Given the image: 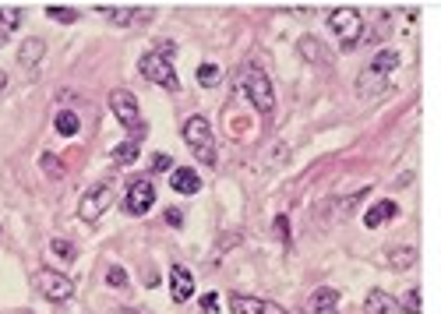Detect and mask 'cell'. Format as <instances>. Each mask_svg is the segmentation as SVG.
Wrapping results in <instances>:
<instances>
[{"instance_id":"obj_31","label":"cell","mask_w":441,"mask_h":314,"mask_svg":"<svg viewBox=\"0 0 441 314\" xmlns=\"http://www.w3.org/2000/svg\"><path fill=\"white\" fill-rule=\"evenodd\" d=\"M201 307H205V311L212 314V311L219 307V297H215V293H205V297H201Z\"/></svg>"},{"instance_id":"obj_32","label":"cell","mask_w":441,"mask_h":314,"mask_svg":"<svg viewBox=\"0 0 441 314\" xmlns=\"http://www.w3.org/2000/svg\"><path fill=\"white\" fill-rule=\"evenodd\" d=\"M145 286H148V290H155V286H159V276H155V272H148V276H145Z\"/></svg>"},{"instance_id":"obj_13","label":"cell","mask_w":441,"mask_h":314,"mask_svg":"<svg viewBox=\"0 0 441 314\" xmlns=\"http://www.w3.org/2000/svg\"><path fill=\"white\" fill-rule=\"evenodd\" d=\"M311 314H339V293L328 290V286L314 290L311 293Z\"/></svg>"},{"instance_id":"obj_29","label":"cell","mask_w":441,"mask_h":314,"mask_svg":"<svg viewBox=\"0 0 441 314\" xmlns=\"http://www.w3.org/2000/svg\"><path fill=\"white\" fill-rule=\"evenodd\" d=\"M170 166H173L170 155H162V152H159V155H152V170H155V173H170Z\"/></svg>"},{"instance_id":"obj_19","label":"cell","mask_w":441,"mask_h":314,"mask_svg":"<svg viewBox=\"0 0 441 314\" xmlns=\"http://www.w3.org/2000/svg\"><path fill=\"white\" fill-rule=\"evenodd\" d=\"M134 159H138V141H134V138L114 148V163H117V166H131Z\"/></svg>"},{"instance_id":"obj_14","label":"cell","mask_w":441,"mask_h":314,"mask_svg":"<svg viewBox=\"0 0 441 314\" xmlns=\"http://www.w3.org/2000/svg\"><path fill=\"white\" fill-rule=\"evenodd\" d=\"M367 314H399V300L385 290H371L367 293Z\"/></svg>"},{"instance_id":"obj_6","label":"cell","mask_w":441,"mask_h":314,"mask_svg":"<svg viewBox=\"0 0 441 314\" xmlns=\"http://www.w3.org/2000/svg\"><path fill=\"white\" fill-rule=\"evenodd\" d=\"M328 29L336 32L343 49H353L360 42V36H364V18H360L357 8H336L332 15H328Z\"/></svg>"},{"instance_id":"obj_22","label":"cell","mask_w":441,"mask_h":314,"mask_svg":"<svg viewBox=\"0 0 441 314\" xmlns=\"http://www.w3.org/2000/svg\"><path fill=\"white\" fill-rule=\"evenodd\" d=\"M219 74H223V71H219V64H201V68H198L201 88H215V85H219Z\"/></svg>"},{"instance_id":"obj_12","label":"cell","mask_w":441,"mask_h":314,"mask_svg":"<svg viewBox=\"0 0 441 314\" xmlns=\"http://www.w3.org/2000/svg\"><path fill=\"white\" fill-rule=\"evenodd\" d=\"M170 187L180 191V194H198L201 191V177L191 166H177V170H170Z\"/></svg>"},{"instance_id":"obj_7","label":"cell","mask_w":441,"mask_h":314,"mask_svg":"<svg viewBox=\"0 0 441 314\" xmlns=\"http://www.w3.org/2000/svg\"><path fill=\"white\" fill-rule=\"evenodd\" d=\"M240 88H244V95L251 99V107H254L258 113H272V110H275V92H272V81H268L261 71L247 68V71H244V78H240Z\"/></svg>"},{"instance_id":"obj_28","label":"cell","mask_w":441,"mask_h":314,"mask_svg":"<svg viewBox=\"0 0 441 314\" xmlns=\"http://www.w3.org/2000/svg\"><path fill=\"white\" fill-rule=\"evenodd\" d=\"M106 283H109V286H117V290H124V286H127V272H124L121 265H109V272H106Z\"/></svg>"},{"instance_id":"obj_17","label":"cell","mask_w":441,"mask_h":314,"mask_svg":"<svg viewBox=\"0 0 441 314\" xmlns=\"http://www.w3.org/2000/svg\"><path fill=\"white\" fill-rule=\"evenodd\" d=\"M389 265L392 269H413L417 265V247H410V244H392L389 247Z\"/></svg>"},{"instance_id":"obj_2","label":"cell","mask_w":441,"mask_h":314,"mask_svg":"<svg viewBox=\"0 0 441 314\" xmlns=\"http://www.w3.org/2000/svg\"><path fill=\"white\" fill-rule=\"evenodd\" d=\"M138 71H141V78H148L152 85H159V88H177L180 81H177V71H173V64H170V46H159V49H148V54L138 61Z\"/></svg>"},{"instance_id":"obj_11","label":"cell","mask_w":441,"mask_h":314,"mask_svg":"<svg viewBox=\"0 0 441 314\" xmlns=\"http://www.w3.org/2000/svg\"><path fill=\"white\" fill-rule=\"evenodd\" d=\"M170 293H173L177 304H184V300L194 297V276H191V269L173 265V272H170Z\"/></svg>"},{"instance_id":"obj_10","label":"cell","mask_w":441,"mask_h":314,"mask_svg":"<svg viewBox=\"0 0 441 314\" xmlns=\"http://www.w3.org/2000/svg\"><path fill=\"white\" fill-rule=\"evenodd\" d=\"M230 311L233 314H286V307H279V304L261 300V297H244V293L230 297Z\"/></svg>"},{"instance_id":"obj_16","label":"cell","mask_w":441,"mask_h":314,"mask_svg":"<svg viewBox=\"0 0 441 314\" xmlns=\"http://www.w3.org/2000/svg\"><path fill=\"white\" fill-rule=\"evenodd\" d=\"M42 54H46V42L42 39H25L22 49H18V64L22 68H36L42 61Z\"/></svg>"},{"instance_id":"obj_26","label":"cell","mask_w":441,"mask_h":314,"mask_svg":"<svg viewBox=\"0 0 441 314\" xmlns=\"http://www.w3.org/2000/svg\"><path fill=\"white\" fill-rule=\"evenodd\" d=\"M403 307H406V314H420V311H424V307H420V290H417V286L406 290V297L399 300V311H403Z\"/></svg>"},{"instance_id":"obj_4","label":"cell","mask_w":441,"mask_h":314,"mask_svg":"<svg viewBox=\"0 0 441 314\" xmlns=\"http://www.w3.org/2000/svg\"><path fill=\"white\" fill-rule=\"evenodd\" d=\"M109 110H114V117L134 134V141L145 134V120H141L138 99H134L131 88H114V92H109Z\"/></svg>"},{"instance_id":"obj_25","label":"cell","mask_w":441,"mask_h":314,"mask_svg":"<svg viewBox=\"0 0 441 314\" xmlns=\"http://www.w3.org/2000/svg\"><path fill=\"white\" fill-rule=\"evenodd\" d=\"M378 22H381V25H378V29H371V32H367V42H371V46H374V42H381V39H385V36H389V32H392V18H389V15H381V18H378Z\"/></svg>"},{"instance_id":"obj_1","label":"cell","mask_w":441,"mask_h":314,"mask_svg":"<svg viewBox=\"0 0 441 314\" xmlns=\"http://www.w3.org/2000/svg\"><path fill=\"white\" fill-rule=\"evenodd\" d=\"M399 64H403V54H399V49H378L374 61H371V64L360 71V78H357L360 99H378V95L389 92V74H392Z\"/></svg>"},{"instance_id":"obj_33","label":"cell","mask_w":441,"mask_h":314,"mask_svg":"<svg viewBox=\"0 0 441 314\" xmlns=\"http://www.w3.org/2000/svg\"><path fill=\"white\" fill-rule=\"evenodd\" d=\"M4 85H8V78H4V74H0V92H4Z\"/></svg>"},{"instance_id":"obj_9","label":"cell","mask_w":441,"mask_h":314,"mask_svg":"<svg viewBox=\"0 0 441 314\" xmlns=\"http://www.w3.org/2000/svg\"><path fill=\"white\" fill-rule=\"evenodd\" d=\"M152 205H155V187H152V180H134V184L127 187V194H124V212H127V216H145Z\"/></svg>"},{"instance_id":"obj_20","label":"cell","mask_w":441,"mask_h":314,"mask_svg":"<svg viewBox=\"0 0 441 314\" xmlns=\"http://www.w3.org/2000/svg\"><path fill=\"white\" fill-rule=\"evenodd\" d=\"M321 49H325L321 39H314V36H304V39H300V54H304L307 61H321V64H328V57L321 54Z\"/></svg>"},{"instance_id":"obj_3","label":"cell","mask_w":441,"mask_h":314,"mask_svg":"<svg viewBox=\"0 0 441 314\" xmlns=\"http://www.w3.org/2000/svg\"><path fill=\"white\" fill-rule=\"evenodd\" d=\"M184 141H187V148L194 152L198 163L215 166V138H212V127H208L205 117H187V124H184Z\"/></svg>"},{"instance_id":"obj_23","label":"cell","mask_w":441,"mask_h":314,"mask_svg":"<svg viewBox=\"0 0 441 314\" xmlns=\"http://www.w3.org/2000/svg\"><path fill=\"white\" fill-rule=\"evenodd\" d=\"M49 251H53V258H61L64 265H71V261H75V254H78V251H75L68 240H53V244H49Z\"/></svg>"},{"instance_id":"obj_27","label":"cell","mask_w":441,"mask_h":314,"mask_svg":"<svg viewBox=\"0 0 441 314\" xmlns=\"http://www.w3.org/2000/svg\"><path fill=\"white\" fill-rule=\"evenodd\" d=\"M42 170H46V177H53V180H61L64 177V166H61V159H57V155H42Z\"/></svg>"},{"instance_id":"obj_8","label":"cell","mask_w":441,"mask_h":314,"mask_svg":"<svg viewBox=\"0 0 441 314\" xmlns=\"http://www.w3.org/2000/svg\"><path fill=\"white\" fill-rule=\"evenodd\" d=\"M36 290H39L46 300H53V304H64V300L75 297V279L53 272V269H39V272H36Z\"/></svg>"},{"instance_id":"obj_30","label":"cell","mask_w":441,"mask_h":314,"mask_svg":"<svg viewBox=\"0 0 441 314\" xmlns=\"http://www.w3.org/2000/svg\"><path fill=\"white\" fill-rule=\"evenodd\" d=\"M167 223L180 230V226H184V212H180V208H167Z\"/></svg>"},{"instance_id":"obj_18","label":"cell","mask_w":441,"mask_h":314,"mask_svg":"<svg viewBox=\"0 0 441 314\" xmlns=\"http://www.w3.org/2000/svg\"><path fill=\"white\" fill-rule=\"evenodd\" d=\"M22 25V8H0V36H11Z\"/></svg>"},{"instance_id":"obj_24","label":"cell","mask_w":441,"mask_h":314,"mask_svg":"<svg viewBox=\"0 0 441 314\" xmlns=\"http://www.w3.org/2000/svg\"><path fill=\"white\" fill-rule=\"evenodd\" d=\"M46 15H49L53 22H64V25H68V22H78V11H75V8H61V4H49Z\"/></svg>"},{"instance_id":"obj_21","label":"cell","mask_w":441,"mask_h":314,"mask_svg":"<svg viewBox=\"0 0 441 314\" xmlns=\"http://www.w3.org/2000/svg\"><path fill=\"white\" fill-rule=\"evenodd\" d=\"M78 127H82V120H78V113H75V110H61V113H57V131H61L64 138L78 134Z\"/></svg>"},{"instance_id":"obj_15","label":"cell","mask_w":441,"mask_h":314,"mask_svg":"<svg viewBox=\"0 0 441 314\" xmlns=\"http://www.w3.org/2000/svg\"><path fill=\"white\" fill-rule=\"evenodd\" d=\"M396 212H399V208H396V201H378V205H371V208H367L364 226H367V230H378V226H385V223H389Z\"/></svg>"},{"instance_id":"obj_5","label":"cell","mask_w":441,"mask_h":314,"mask_svg":"<svg viewBox=\"0 0 441 314\" xmlns=\"http://www.w3.org/2000/svg\"><path fill=\"white\" fill-rule=\"evenodd\" d=\"M114 198H117V184L114 180H99L95 187H88L85 194H82V201H78V219H85V223H95L109 205H114Z\"/></svg>"}]
</instances>
